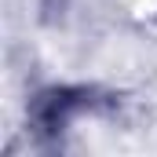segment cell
<instances>
[{"label":"cell","mask_w":157,"mask_h":157,"mask_svg":"<svg viewBox=\"0 0 157 157\" xmlns=\"http://www.w3.org/2000/svg\"><path fill=\"white\" fill-rule=\"evenodd\" d=\"M91 110V95L88 91H70V88H55L48 95H40L33 102V121H37L44 132H62L70 121Z\"/></svg>","instance_id":"6da1fadb"}]
</instances>
